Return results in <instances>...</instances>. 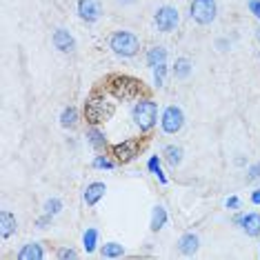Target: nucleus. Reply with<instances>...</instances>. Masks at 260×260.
Masks as SVG:
<instances>
[{
  "mask_svg": "<svg viewBox=\"0 0 260 260\" xmlns=\"http://www.w3.org/2000/svg\"><path fill=\"white\" fill-rule=\"evenodd\" d=\"M165 78H167V62L158 64V67H153V85L156 87H162L165 85Z\"/></svg>",
  "mask_w": 260,
  "mask_h": 260,
  "instance_id": "obj_24",
  "label": "nucleus"
},
{
  "mask_svg": "<svg viewBox=\"0 0 260 260\" xmlns=\"http://www.w3.org/2000/svg\"><path fill=\"white\" fill-rule=\"evenodd\" d=\"M180 22V14L176 7H171V5H162V7H158V11L153 14V25L160 34H171L176 27H178Z\"/></svg>",
  "mask_w": 260,
  "mask_h": 260,
  "instance_id": "obj_4",
  "label": "nucleus"
},
{
  "mask_svg": "<svg viewBox=\"0 0 260 260\" xmlns=\"http://www.w3.org/2000/svg\"><path fill=\"white\" fill-rule=\"evenodd\" d=\"M109 49L114 51L116 56H120V58H134L140 51V40H138L136 34L127 31V29H120V31L111 34Z\"/></svg>",
  "mask_w": 260,
  "mask_h": 260,
  "instance_id": "obj_1",
  "label": "nucleus"
},
{
  "mask_svg": "<svg viewBox=\"0 0 260 260\" xmlns=\"http://www.w3.org/2000/svg\"><path fill=\"white\" fill-rule=\"evenodd\" d=\"M182 125H185V114H182V109L176 107V105H169V107L162 111V118H160L162 132L169 134V136H174V134L180 132Z\"/></svg>",
  "mask_w": 260,
  "mask_h": 260,
  "instance_id": "obj_5",
  "label": "nucleus"
},
{
  "mask_svg": "<svg viewBox=\"0 0 260 260\" xmlns=\"http://www.w3.org/2000/svg\"><path fill=\"white\" fill-rule=\"evenodd\" d=\"M87 140H89V145L93 149H103L105 145H107V138H105V134L100 132V129H89V134H87Z\"/></svg>",
  "mask_w": 260,
  "mask_h": 260,
  "instance_id": "obj_21",
  "label": "nucleus"
},
{
  "mask_svg": "<svg viewBox=\"0 0 260 260\" xmlns=\"http://www.w3.org/2000/svg\"><path fill=\"white\" fill-rule=\"evenodd\" d=\"M132 118H134L136 125H138L140 132H149V129H153V125L158 122V105L149 98L138 100L132 109Z\"/></svg>",
  "mask_w": 260,
  "mask_h": 260,
  "instance_id": "obj_2",
  "label": "nucleus"
},
{
  "mask_svg": "<svg viewBox=\"0 0 260 260\" xmlns=\"http://www.w3.org/2000/svg\"><path fill=\"white\" fill-rule=\"evenodd\" d=\"M105 191H107V187H105V182H91V185H87L85 189V203L93 207V205H98L100 200L105 198Z\"/></svg>",
  "mask_w": 260,
  "mask_h": 260,
  "instance_id": "obj_11",
  "label": "nucleus"
},
{
  "mask_svg": "<svg viewBox=\"0 0 260 260\" xmlns=\"http://www.w3.org/2000/svg\"><path fill=\"white\" fill-rule=\"evenodd\" d=\"M114 156L118 162H129L138 156V143L136 140H125V143L114 147Z\"/></svg>",
  "mask_w": 260,
  "mask_h": 260,
  "instance_id": "obj_9",
  "label": "nucleus"
},
{
  "mask_svg": "<svg viewBox=\"0 0 260 260\" xmlns=\"http://www.w3.org/2000/svg\"><path fill=\"white\" fill-rule=\"evenodd\" d=\"M120 3H134V0H120Z\"/></svg>",
  "mask_w": 260,
  "mask_h": 260,
  "instance_id": "obj_32",
  "label": "nucleus"
},
{
  "mask_svg": "<svg viewBox=\"0 0 260 260\" xmlns=\"http://www.w3.org/2000/svg\"><path fill=\"white\" fill-rule=\"evenodd\" d=\"M247 7H249L251 14L260 20V0H249V3H247Z\"/></svg>",
  "mask_w": 260,
  "mask_h": 260,
  "instance_id": "obj_26",
  "label": "nucleus"
},
{
  "mask_svg": "<svg viewBox=\"0 0 260 260\" xmlns=\"http://www.w3.org/2000/svg\"><path fill=\"white\" fill-rule=\"evenodd\" d=\"M162 62H167V49H165V47H151V49L147 51V64L153 69Z\"/></svg>",
  "mask_w": 260,
  "mask_h": 260,
  "instance_id": "obj_15",
  "label": "nucleus"
},
{
  "mask_svg": "<svg viewBox=\"0 0 260 260\" xmlns=\"http://www.w3.org/2000/svg\"><path fill=\"white\" fill-rule=\"evenodd\" d=\"M60 211H62V200H58V198H49V200L45 203V214H47V216L54 218V216L60 214Z\"/></svg>",
  "mask_w": 260,
  "mask_h": 260,
  "instance_id": "obj_22",
  "label": "nucleus"
},
{
  "mask_svg": "<svg viewBox=\"0 0 260 260\" xmlns=\"http://www.w3.org/2000/svg\"><path fill=\"white\" fill-rule=\"evenodd\" d=\"M76 125H78V111H76V107H64L60 114V127L74 129Z\"/></svg>",
  "mask_w": 260,
  "mask_h": 260,
  "instance_id": "obj_17",
  "label": "nucleus"
},
{
  "mask_svg": "<svg viewBox=\"0 0 260 260\" xmlns=\"http://www.w3.org/2000/svg\"><path fill=\"white\" fill-rule=\"evenodd\" d=\"M247 174H249V176H247V178H249V180H256V178H260V162L251 165V167H249V171H247Z\"/></svg>",
  "mask_w": 260,
  "mask_h": 260,
  "instance_id": "obj_27",
  "label": "nucleus"
},
{
  "mask_svg": "<svg viewBox=\"0 0 260 260\" xmlns=\"http://www.w3.org/2000/svg\"><path fill=\"white\" fill-rule=\"evenodd\" d=\"M51 43H54V47L58 51H62V54H72V51L76 49V40L74 36L67 31V29H56L54 31V38H51Z\"/></svg>",
  "mask_w": 260,
  "mask_h": 260,
  "instance_id": "obj_7",
  "label": "nucleus"
},
{
  "mask_svg": "<svg viewBox=\"0 0 260 260\" xmlns=\"http://www.w3.org/2000/svg\"><path fill=\"white\" fill-rule=\"evenodd\" d=\"M125 253V247L118 245V242H107V245L100 247V256L103 258H120Z\"/></svg>",
  "mask_w": 260,
  "mask_h": 260,
  "instance_id": "obj_19",
  "label": "nucleus"
},
{
  "mask_svg": "<svg viewBox=\"0 0 260 260\" xmlns=\"http://www.w3.org/2000/svg\"><path fill=\"white\" fill-rule=\"evenodd\" d=\"M251 203L253 205H260V189H256V191L251 193Z\"/></svg>",
  "mask_w": 260,
  "mask_h": 260,
  "instance_id": "obj_30",
  "label": "nucleus"
},
{
  "mask_svg": "<svg viewBox=\"0 0 260 260\" xmlns=\"http://www.w3.org/2000/svg\"><path fill=\"white\" fill-rule=\"evenodd\" d=\"M93 167H96V169H111V167H114V162H111L109 158H105V156H96Z\"/></svg>",
  "mask_w": 260,
  "mask_h": 260,
  "instance_id": "obj_25",
  "label": "nucleus"
},
{
  "mask_svg": "<svg viewBox=\"0 0 260 260\" xmlns=\"http://www.w3.org/2000/svg\"><path fill=\"white\" fill-rule=\"evenodd\" d=\"M256 38H258V40H260V29H258V31H256Z\"/></svg>",
  "mask_w": 260,
  "mask_h": 260,
  "instance_id": "obj_31",
  "label": "nucleus"
},
{
  "mask_svg": "<svg viewBox=\"0 0 260 260\" xmlns=\"http://www.w3.org/2000/svg\"><path fill=\"white\" fill-rule=\"evenodd\" d=\"M198 245H200V240L196 234H182L178 240V249L182 256H193L198 251Z\"/></svg>",
  "mask_w": 260,
  "mask_h": 260,
  "instance_id": "obj_12",
  "label": "nucleus"
},
{
  "mask_svg": "<svg viewBox=\"0 0 260 260\" xmlns=\"http://www.w3.org/2000/svg\"><path fill=\"white\" fill-rule=\"evenodd\" d=\"M191 72H193V64H191L189 58H185V56L176 58V62H174V76H176V78H178V80H187L189 76H191Z\"/></svg>",
  "mask_w": 260,
  "mask_h": 260,
  "instance_id": "obj_14",
  "label": "nucleus"
},
{
  "mask_svg": "<svg viewBox=\"0 0 260 260\" xmlns=\"http://www.w3.org/2000/svg\"><path fill=\"white\" fill-rule=\"evenodd\" d=\"M43 258H45V251L38 242H27L18 251V260H43Z\"/></svg>",
  "mask_w": 260,
  "mask_h": 260,
  "instance_id": "obj_13",
  "label": "nucleus"
},
{
  "mask_svg": "<svg viewBox=\"0 0 260 260\" xmlns=\"http://www.w3.org/2000/svg\"><path fill=\"white\" fill-rule=\"evenodd\" d=\"M16 229H18V222H16V216L11 214V211L3 209V211H0V236H3V240L11 238V236L16 234Z\"/></svg>",
  "mask_w": 260,
  "mask_h": 260,
  "instance_id": "obj_10",
  "label": "nucleus"
},
{
  "mask_svg": "<svg viewBox=\"0 0 260 260\" xmlns=\"http://www.w3.org/2000/svg\"><path fill=\"white\" fill-rule=\"evenodd\" d=\"M189 16L196 20L198 25H211L218 16L216 0H191L189 3Z\"/></svg>",
  "mask_w": 260,
  "mask_h": 260,
  "instance_id": "obj_3",
  "label": "nucleus"
},
{
  "mask_svg": "<svg viewBox=\"0 0 260 260\" xmlns=\"http://www.w3.org/2000/svg\"><path fill=\"white\" fill-rule=\"evenodd\" d=\"M58 258H76V251L74 249H60L58 251Z\"/></svg>",
  "mask_w": 260,
  "mask_h": 260,
  "instance_id": "obj_28",
  "label": "nucleus"
},
{
  "mask_svg": "<svg viewBox=\"0 0 260 260\" xmlns=\"http://www.w3.org/2000/svg\"><path fill=\"white\" fill-rule=\"evenodd\" d=\"M229 207V209H236V207H240V200L236 198V196H232V198H227V203H224Z\"/></svg>",
  "mask_w": 260,
  "mask_h": 260,
  "instance_id": "obj_29",
  "label": "nucleus"
},
{
  "mask_svg": "<svg viewBox=\"0 0 260 260\" xmlns=\"http://www.w3.org/2000/svg\"><path fill=\"white\" fill-rule=\"evenodd\" d=\"M167 224V209L165 207H153V214H151V232H160V229Z\"/></svg>",
  "mask_w": 260,
  "mask_h": 260,
  "instance_id": "obj_16",
  "label": "nucleus"
},
{
  "mask_svg": "<svg viewBox=\"0 0 260 260\" xmlns=\"http://www.w3.org/2000/svg\"><path fill=\"white\" fill-rule=\"evenodd\" d=\"M96 245H98V229L89 227L85 232V236H82V247H85L87 253H91V251H96Z\"/></svg>",
  "mask_w": 260,
  "mask_h": 260,
  "instance_id": "obj_20",
  "label": "nucleus"
},
{
  "mask_svg": "<svg viewBox=\"0 0 260 260\" xmlns=\"http://www.w3.org/2000/svg\"><path fill=\"white\" fill-rule=\"evenodd\" d=\"M236 224H240L242 232L251 238L260 236V214H245V216H236Z\"/></svg>",
  "mask_w": 260,
  "mask_h": 260,
  "instance_id": "obj_8",
  "label": "nucleus"
},
{
  "mask_svg": "<svg viewBox=\"0 0 260 260\" xmlns=\"http://www.w3.org/2000/svg\"><path fill=\"white\" fill-rule=\"evenodd\" d=\"M78 16L85 22H96L103 16V7H100L98 0H78Z\"/></svg>",
  "mask_w": 260,
  "mask_h": 260,
  "instance_id": "obj_6",
  "label": "nucleus"
},
{
  "mask_svg": "<svg viewBox=\"0 0 260 260\" xmlns=\"http://www.w3.org/2000/svg\"><path fill=\"white\" fill-rule=\"evenodd\" d=\"M165 158H167V162L171 167H178L182 162V147L178 145H167L165 147Z\"/></svg>",
  "mask_w": 260,
  "mask_h": 260,
  "instance_id": "obj_18",
  "label": "nucleus"
},
{
  "mask_svg": "<svg viewBox=\"0 0 260 260\" xmlns=\"http://www.w3.org/2000/svg\"><path fill=\"white\" fill-rule=\"evenodd\" d=\"M147 167H149V171H151L153 176H158V178H160L162 185L167 182V178H165V174H162V169H160V158H158V156H151L149 162H147Z\"/></svg>",
  "mask_w": 260,
  "mask_h": 260,
  "instance_id": "obj_23",
  "label": "nucleus"
}]
</instances>
